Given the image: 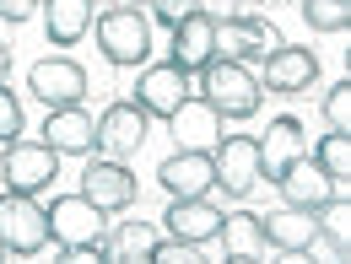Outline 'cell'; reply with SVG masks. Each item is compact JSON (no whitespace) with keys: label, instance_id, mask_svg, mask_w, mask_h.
Instances as JSON below:
<instances>
[{"label":"cell","instance_id":"6da1fadb","mask_svg":"<svg viewBox=\"0 0 351 264\" xmlns=\"http://www.w3.org/2000/svg\"><path fill=\"white\" fill-rule=\"evenodd\" d=\"M200 97L217 108L221 119H254L260 114V76L249 70V65H238V60H211L206 70H200Z\"/></svg>","mask_w":351,"mask_h":264},{"label":"cell","instance_id":"7a4b0ae2","mask_svg":"<svg viewBox=\"0 0 351 264\" xmlns=\"http://www.w3.org/2000/svg\"><path fill=\"white\" fill-rule=\"evenodd\" d=\"M92 33L108 65H146V54H152V16L141 5H114V11L92 16Z\"/></svg>","mask_w":351,"mask_h":264},{"label":"cell","instance_id":"3957f363","mask_svg":"<svg viewBox=\"0 0 351 264\" xmlns=\"http://www.w3.org/2000/svg\"><path fill=\"white\" fill-rule=\"evenodd\" d=\"M0 178H5V189L44 194L49 183L60 178V151L49 140H11L5 157H0Z\"/></svg>","mask_w":351,"mask_h":264},{"label":"cell","instance_id":"277c9868","mask_svg":"<svg viewBox=\"0 0 351 264\" xmlns=\"http://www.w3.org/2000/svg\"><path fill=\"white\" fill-rule=\"evenodd\" d=\"M146 135H152V114L130 97H119V103H108L97 114V151H108L114 162H130L146 146Z\"/></svg>","mask_w":351,"mask_h":264},{"label":"cell","instance_id":"5b68a950","mask_svg":"<svg viewBox=\"0 0 351 264\" xmlns=\"http://www.w3.org/2000/svg\"><path fill=\"white\" fill-rule=\"evenodd\" d=\"M27 87H33V97H38L44 108H71V103H87L92 81L71 54H49V60H38V65L27 70Z\"/></svg>","mask_w":351,"mask_h":264},{"label":"cell","instance_id":"8992f818","mask_svg":"<svg viewBox=\"0 0 351 264\" xmlns=\"http://www.w3.org/2000/svg\"><path fill=\"white\" fill-rule=\"evenodd\" d=\"M0 237H5V254H38V243L49 237L44 205L22 189H5L0 194Z\"/></svg>","mask_w":351,"mask_h":264},{"label":"cell","instance_id":"52a82bcc","mask_svg":"<svg viewBox=\"0 0 351 264\" xmlns=\"http://www.w3.org/2000/svg\"><path fill=\"white\" fill-rule=\"evenodd\" d=\"M211 162H217V189L232 194V200H243L260 183V140L254 135H221Z\"/></svg>","mask_w":351,"mask_h":264},{"label":"cell","instance_id":"ba28073f","mask_svg":"<svg viewBox=\"0 0 351 264\" xmlns=\"http://www.w3.org/2000/svg\"><path fill=\"white\" fill-rule=\"evenodd\" d=\"M168 135H173V146L178 151H217V140H221V114L206 103V97H184L173 114H168Z\"/></svg>","mask_w":351,"mask_h":264},{"label":"cell","instance_id":"9c48e42d","mask_svg":"<svg viewBox=\"0 0 351 264\" xmlns=\"http://www.w3.org/2000/svg\"><path fill=\"white\" fill-rule=\"evenodd\" d=\"M82 194H87L103 216H119V211H130V205H135V173L125 168V162H114V157L87 162V173H82Z\"/></svg>","mask_w":351,"mask_h":264},{"label":"cell","instance_id":"30bf717a","mask_svg":"<svg viewBox=\"0 0 351 264\" xmlns=\"http://www.w3.org/2000/svg\"><path fill=\"white\" fill-rule=\"evenodd\" d=\"M157 183L168 189V200H195V194H211L217 189V162L211 151H178L157 168Z\"/></svg>","mask_w":351,"mask_h":264},{"label":"cell","instance_id":"8fae6325","mask_svg":"<svg viewBox=\"0 0 351 264\" xmlns=\"http://www.w3.org/2000/svg\"><path fill=\"white\" fill-rule=\"evenodd\" d=\"M319 81V54L303 44H281L265 54V70H260V87L265 92H308Z\"/></svg>","mask_w":351,"mask_h":264},{"label":"cell","instance_id":"7c38bea8","mask_svg":"<svg viewBox=\"0 0 351 264\" xmlns=\"http://www.w3.org/2000/svg\"><path fill=\"white\" fill-rule=\"evenodd\" d=\"M44 140L60 157H92L97 151V119L87 114V103H71V108H49L44 119Z\"/></svg>","mask_w":351,"mask_h":264},{"label":"cell","instance_id":"4fadbf2b","mask_svg":"<svg viewBox=\"0 0 351 264\" xmlns=\"http://www.w3.org/2000/svg\"><path fill=\"white\" fill-rule=\"evenodd\" d=\"M298 157H308L303 119H292V114H276V119H270V130L260 135V178H265V183H276V178L287 173Z\"/></svg>","mask_w":351,"mask_h":264},{"label":"cell","instance_id":"5bb4252c","mask_svg":"<svg viewBox=\"0 0 351 264\" xmlns=\"http://www.w3.org/2000/svg\"><path fill=\"white\" fill-rule=\"evenodd\" d=\"M49 237H60L65 248H76V243H87L103 232V211L92 205L87 194H60V200H49Z\"/></svg>","mask_w":351,"mask_h":264},{"label":"cell","instance_id":"9a60e30c","mask_svg":"<svg viewBox=\"0 0 351 264\" xmlns=\"http://www.w3.org/2000/svg\"><path fill=\"white\" fill-rule=\"evenodd\" d=\"M221 226V211L206 200V194H195V200H168V211H162V232L178 237V243H211Z\"/></svg>","mask_w":351,"mask_h":264},{"label":"cell","instance_id":"2e32d148","mask_svg":"<svg viewBox=\"0 0 351 264\" xmlns=\"http://www.w3.org/2000/svg\"><path fill=\"white\" fill-rule=\"evenodd\" d=\"M168 33H173V65L184 70V76H200V70L211 65V54H217V49H211L217 22H211L206 11H189V16H178Z\"/></svg>","mask_w":351,"mask_h":264},{"label":"cell","instance_id":"e0dca14e","mask_svg":"<svg viewBox=\"0 0 351 264\" xmlns=\"http://www.w3.org/2000/svg\"><path fill=\"white\" fill-rule=\"evenodd\" d=\"M189 97V76L178 70L173 60H162V65H146L141 70V87H135V103L146 108V114H157V119H168L178 103Z\"/></svg>","mask_w":351,"mask_h":264},{"label":"cell","instance_id":"ac0fdd59","mask_svg":"<svg viewBox=\"0 0 351 264\" xmlns=\"http://www.w3.org/2000/svg\"><path fill=\"white\" fill-rule=\"evenodd\" d=\"M313 226H319V216L313 211H303V205H276V211H265L260 216V237L276 248V254H303V243L313 237Z\"/></svg>","mask_w":351,"mask_h":264},{"label":"cell","instance_id":"d6986e66","mask_svg":"<svg viewBox=\"0 0 351 264\" xmlns=\"http://www.w3.org/2000/svg\"><path fill=\"white\" fill-rule=\"evenodd\" d=\"M276 183H281V200H287V205H303V211H319L330 194H341V183L319 173V162H313V157H298V162L276 178Z\"/></svg>","mask_w":351,"mask_h":264},{"label":"cell","instance_id":"ffe728a7","mask_svg":"<svg viewBox=\"0 0 351 264\" xmlns=\"http://www.w3.org/2000/svg\"><path fill=\"white\" fill-rule=\"evenodd\" d=\"M217 243H221V254H227V264H249V259H260V248H265V237H260V216H254V211H221Z\"/></svg>","mask_w":351,"mask_h":264},{"label":"cell","instance_id":"44dd1931","mask_svg":"<svg viewBox=\"0 0 351 264\" xmlns=\"http://www.w3.org/2000/svg\"><path fill=\"white\" fill-rule=\"evenodd\" d=\"M92 16H97V5L92 0H44V33L49 44H82L92 27Z\"/></svg>","mask_w":351,"mask_h":264},{"label":"cell","instance_id":"7402d4cb","mask_svg":"<svg viewBox=\"0 0 351 264\" xmlns=\"http://www.w3.org/2000/svg\"><path fill=\"white\" fill-rule=\"evenodd\" d=\"M157 226L152 221H119L114 232H108V259H125V264H152L157 254Z\"/></svg>","mask_w":351,"mask_h":264},{"label":"cell","instance_id":"603a6c76","mask_svg":"<svg viewBox=\"0 0 351 264\" xmlns=\"http://www.w3.org/2000/svg\"><path fill=\"white\" fill-rule=\"evenodd\" d=\"M313 162H319V173H324V178L351 183V135L346 130H324V140L313 146Z\"/></svg>","mask_w":351,"mask_h":264},{"label":"cell","instance_id":"cb8c5ba5","mask_svg":"<svg viewBox=\"0 0 351 264\" xmlns=\"http://www.w3.org/2000/svg\"><path fill=\"white\" fill-rule=\"evenodd\" d=\"M303 22L313 33H346L351 27V0H298Z\"/></svg>","mask_w":351,"mask_h":264},{"label":"cell","instance_id":"d4e9b609","mask_svg":"<svg viewBox=\"0 0 351 264\" xmlns=\"http://www.w3.org/2000/svg\"><path fill=\"white\" fill-rule=\"evenodd\" d=\"M324 124L351 135V81H346V76H341L330 92H324Z\"/></svg>","mask_w":351,"mask_h":264},{"label":"cell","instance_id":"484cf974","mask_svg":"<svg viewBox=\"0 0 351 264\" xmlns=\"http://www.w3.org/2000/svg\"><path fill=\"white\" fill-rule=\"evenodd\" d=\"M303 254L313 264H341L351 254V243H341V237H335V232H324V226H313V237L303 243Z\"/></svg>","mask_w":351,"mask_h":264},{"label":"cell","instance_id":"4316f807","mask_svg":"<svg viewBox=\"0 0 351 264\" xmlns=\"http://www.w3.org/2000/svg\"><path fill=\"white\" fill-rule=\"evenodd\" d=\"M313 216H319V226H324V232H335L341 243H351V205L341 200V194H330V200H324Z\"/></svg>","mask_w":351,"mask_h":264},{"label":"cell","instance_id":"83f0119b","mask_svg":"<svg viewBox=\"0 0 351 264\" xmlns=\"http://www.w3.org/2000/svg\"><path fill=\"white\" fill-rule=\"evenodd\" d=\"M11 140H22V103L0 87V146H11Z\"/></svg>","mask_w":351,"mask_h":264},{"label":"cell","instance_id":"f1b7e54d","mask_svg":"<svg viewBox=\"0 0 351 264\" xmlns=\"http://www.w3.org/2000/svg\"><path fill=\"white\" fill-rule=\"evenodd\" d=\"M152 264H200V248L195 243H178V237H157Z\"/></svg>","mask_w":351,"mask_h":264},{"label":"cell","instance_id":"f546056e","mask_svg":"<svg viewBox=\"0 0 351 264\" xmlns=\"http://www.w3.org/2000/svg\"><path fill=\"white\" fill-rule=\"evenodd\" d=\"M243 22H249V33H254L260 54H270V49H281V44H287V38H281V27H276V22H265V16H254V11H249Z\"/></svg>","mask_w":351,"mask_h":264},{"label":"cell","instance_id":"4dcf8cb0","mask_svg":"<svg viewBox=\"0 0 351 264\" xmlns=\"http://www.w3.org/2000/svg\"><path fill=\"white\" fill-rule=\"evenodd\" d=\"M200 11H206L211 22H232V16H249L254 0H200Z\"/></svg>","mask_w":351,"mask_h":264},{"label":"cell","instance_id":"1f68e13d","mask_svg":"<svg viewBox=\"0 0 351 264\" xmlns=\"http://www.w3.org/2000/svg\"><path fill=\"white\" fill-rule=\"evenodd\" d=\"M189 11H200V0H152V16L162 27H173L178 16H189Z\"/></svg>","mask_w":351,"mask_h":264},{"label":"cell","instance_id":"d6a6232c","mask_svg":"<svg viewBox=\"0 0 351 264\" xmlns=\"http://www.w3.org/2000/svg\"><path fill=\"white\" fill-rule=\"evenodd\" d=\"M38 0H0V22H33Z\"/></svg>","mask_w":351,"mask_h":264},{"label":"cell","instance_id":"836d02e7","mask_svg":"<svg viewBox=\"0 0 351 264\" xmlns=\"http://www.w3.org/2000/svg\"><path fill=\"white\" fill-rule=\"evenodd\" d=\"M5 76H11V44H0V87H5Z\"/></svg>","mask_w":351,"mask_h":264},{"label":"cell","instance_id":"e575fe53","mask_svg":"<svg viewBox=\"0 0 351 264\" xmlns=\"http://www.w3.org/2000/svg\"><path fill=\"white\" fill-rule=\"evenodd\" d=\"M125 5H152V0H125Z\"/></svg>","mask_w":351,"mask_h":264},{"label":"cell","instance_id":"d590c367","mask_svg":"<svg viewBox=\"0 0 351 264\" xmlns=\"http://www.w3.org/2000/svg\"><path fill=\"white\" fill-rule=\"evenodd\" d=\"M0 259H5V237H0Z\"/></svg>","mask_w":351,"mask_h":264}]
</instances>
